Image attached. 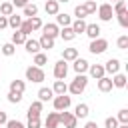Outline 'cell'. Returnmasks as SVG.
<instances>
[{"label":"cell","mask_w":128,"mask_h":128,"mask_svg":"<svg viewBox=\"0 0 128 128\" xmlns=\"http://www.w3.org/2000/svg\"><path fill=\"white\" fill-rule=\"evenodd\" d=\"M86 86H88V76L86 74H76L74 80L68 84V92L74 94V96H78V94H82L86 90Z\"/></svg>","instance_id":"obj_1"},{"label":"cell","mask_w":128,"mask_h":128,"mask_svg":"<svg viewBox=\"0 0 128 128\" xmlns=\"http://www.w3.org/2000/svg\"><path fill=\"white\" fill-rule=\"evenodd\" d=\"M88 50H90V54H94V56L104 54V52L108 50V40H106V38H94V40H90Z\"/></svg>","instance_id":"obj_2"},{"label":"cell","mask_w":128,"mask_h":128,"mask_svg":"<svg viewBox=\"0 0 128 128\" xmlns=\"http://www.w3.org/2000/svg\"><path fill=\"white\" fill-rule=\"evenodd\" d=\"M52 104H54V110L56 112H62V110H68L70 104H72V98L68 94H56L52 98Z\"/></svg>","instance_id":"obj_3"},{"label":"cell","mask_w":128,"mask_h":128,"mask_svg":"<svg viewBox=\"0 0 128 128\" xmlns=\"http://www.w3.org/2000/svg\"><path fill=\"white\" fill-rule=\"evenodd\" d=\"M58 120H60V124H64V128H76L78 126V118L74 116V112H68V110L58 112Z\"/></svg>","instance_id":"obj_4"},{"label":"cell","mask_w":128,"mask_h":128,"mask_svg":"<svg viewBox=\"0 0 128 128\" xmlns=\"http://www.w3.org/2000/svg\"><path fill=\"white\" fill-rule=\"evenodd\" d=\"M44 70L42 68H38V66H28L26 68V80H30V82H36V84H40V82H44Z\"/></svg>","instance_id":"obj_5"},{"label":"cell","mask_w":128,"mask_h":128,"mask_svg":"<svg viewBox=\"0 0 128 128\" xmlns=\"http://www.w3.org/2000/svg\"><path fill=\"white\" fill-rule=\"evenodd\" d=\"M96 10H98V18H100L102 22H110V20L114 18V10H112V4H110V2L100 4Z\"/></svg>","instance_id":"obj_6"},{"label":"cell","mask_w":128,"mask_h":128,"mask_svg":"<svg viewBox=\"0 0 128 128\" xmlns=\"http://www.w3.org/2000/svg\"><path fill=\"white\" fill-rule=\"evenodd\" d=\"M52 74H54V78H56V80H66V74H68V62L60 58V60L54 64Z\"/></svg>","instance_id":"obj_7"},{"label":"cell","mask_w":128,"mask_h":128,"mask_svg":"<svg viewBox=\"0 0 128 128\" xmlns=\"http://www.w3.org/2000/svg\"><path fill=\"white\" fill-rule=\"evenodd\" d=\"M42 34H46V36H50V38H54L56 40V36H58V32H60V26L56 24V22H48V24H42Z\"/></svg>","instance_id":"obj_8"},{"label":"cell","mask_w":128,"mask_h":128,"mask_svg":"<svg viewBox=\"0 0 128 128\" xmlns=\"http://www.w3.org/2000/svg\"><path fill=\"white\" fill-rule=\"evenodd\" d=\"M88 60L86 58H76V60H72V68H74V72L76 74H86L88 72Z\"/></svg>","instance_id":"obj_9"},{"label":"cell","mask_w":128,"mask_h":128,"mask_svg":"<svg viewBox=\"0 0 128 128\" xmlns=\"http://www.w3.org/2000/svg\"><path fill=\"white\" fill-rule=\"evenodd\" d=\"M42 108H44V102H40V100H34L30 106H28V118H40V112H42Z\"/></svg>","instance_id":"obj_10"},{"label":"cell","mask_w":128,"mask_h":128,"mask_svg":"<svg viewBox=\"0 0 128 128\" xmlns=\"http://www.w3.org/2000/svg\"><path fill=\"white\" fill-rule=\"evenodd\" d=\"M104 72L106 74H116V72H120V60L118 58H110L106 64H104Z\"/></svg>","instance_id":"obj_11"},{"label":"cell","mask_w":128,"mask_h":128,"mask_svg":"<svg viewBox=\"0 0 128 128\" xmlns=\"http://www.w3.org/2000/svg\"><path fill=\"white\" fill-rule=\"evenodd\" d=\"M88 74H90L94 80L106 76V72H104V64H90V66H88Z\"/></svg>","instance_id":"obj_12"},{"label":"cell","mask_w":128,"mask_h":128,"mask_svg":"<svg viewBox=\"0 0 128 128\" xmlns=\"http://www.w3.org/2000/svg\"><path fill=\"white\" fill-rule=\"evenodd\" d=\"M58 36H60L64 42H72V40L76 38V34H74V30H72V26H62V28H60V32H58Z\"/></svg>","instance_id":"obj_13"},{"label":"cell","mask_w":128,"mask_h":128,"mask_svg":"<svg viewBox=\"0 0 128 128\" xmlns=\"http://www.w3.org/2000/svg\"><path fill=\"white\" fill-rule=\"evenodd\" d=\"M96 82H98V90H100V92H110V90L114 88L110 76H102V78H98Z\"/></svg>","instance_id":"obj_14"},{"label":"cell","mask_w":128,"mask_h":128,"mask_svg":"<svg viewBox=\"0 0 128 128\" xmlns=\"http://www.w3.org/2000/svg\"><path fill=\"white\" fill-rule=\"evenodd\" d=\"M88 114H90V108H88V104H84V102H80V104L74 108V116H76L78 120L88 118Z\"/></svg>","instance_id":"obj_15"},{"label":"cell","mask_w":128,"mask_h":128,"mask_svg":"<svg viewBox=\"0 0 128 128\" xmlns=\"http://www.w3.org/2000/svg\"><path fill=\"white\" fill-rule=\"evenodd\" d=\"M44 10H46V14H48V16H56V14L60 12V4H58L56 0H46Z\"/></svg>","instance_id":"obj_16"},{"label":"cell","mask_w":128,"mask_h":128,"mask_svg":"<svg viewBox=\"0 0 128 128\" xmlns=\"http://www.w3.org/2000/svg\"><path fill=\"white\" fill-rule=\"evenodd\" d=\"M100 26L98 24H86V30H84V34L90 38V40H94V38H100Z\"/></svg>","instance_id":"obj_17"},{"label":"cell","mask_w":128,"mask_h":128,"mask_svg":"<svg viewBox=\"0 0 128 128\" xmlns=\"http://www.w3.org/2000/svg\"><path fill=\"white\" fill-rule=\"evenodd\" d=\"M126 74H122V72H116V74H112V86L114 88H126Z\"/></svg>","instance_id":"obj_18"},{"label":"cell","mask_w":128,"mask_h":128,"mask_svg":"<svg viewBox=\"0 0 128 128\" xmlns=\"http://www.w3.org/2000/svg\"><path fill=\"white\" fill-rule=\"evenodd\" d=\"M44 126H46V128H58V126H60L58 112H48V116H46V120H44Z\"/></svg>","instance_id":"obj_19"},{"label":"cell","mask_w":128,"mask_h":128,"mask_svg":"<svg viewBox=\"0 0 128 128\" xmlns=\"http://www.w3.org/2000/svg\"><path fill=\"white\" fill-rule=\"evenodd\" d=\"M24 48H26L28 54H36V52H40V44H38V40H34V38H26Z\"/></svg>","instance_id":"obj_20"},{"label":"cell","mask_w":128,"mask_h":128,"mask_svg":"<svg viewBox=\"0 0 128 128\" xmlns=\"http://www.w3.org/2000/svg\"><path fill=\"white\" fill-rule=\"evenodd\" d=\"M22 16H26V18H32V16H38V6L34 4V2H28L24 8H22Z\"/></svg>","instance_id":"obj_21"},{"label":"cell","mask_w":128,"mask_h":128,"mask_svg":"<svg viewBox=\"0 0 128 128\" xmlns=\"http://www.w3.org/2000/svg\"><path fill=\"white\" fill-rule=\"evenodd\" d=\"M72 30H74V34L78 36V34H84V30H86V22H84V18H76V20H72Z\"/></svg>","instance_id":"obj_22"},{"label":"cell","mask_w":128,"mask_h":128,"mask_svg":"<svg viewBox=\"0 0 128 128\" xmlns=\"http://www.w3.org/2000/svg\"><path fill=\"white\" fill-rule=\"evenodd\" d=\"M24 90H26V82L24 80H12L10 82V92H16V94H24Z\"/></svg>","instance_id":"obj_23"},{"label":"cell","mask_w":128,"mask_h":128,"mask_svg":"<svg viewBox=\"0 0 128 128\" xmlns=\"http://www.w3.org/2000/svg\"><path fill=\"white\" fill-rule=\"evenodd\" d=\"M38 44H40V50H50V48H54V38L42 34L40 40H38Z\"/></svg>","instance_id":"obj_24"},{"label":"cell","mask_w":128,"mask_h":128,"mask_svg":"<svg viewBox=\"0 0 128 128\" xmlns=\"http://www.w3.org/2000/svg\"><path fill=\"white\" fill-rule=\"evenodd\" d=\"M76 58H78V48H64V50H62V60L72 62V60H76Z\"/></svg>","instance_id":"obj_25"},{"label":"cell","mask_w":128,"mask_h":128,"mask_svg":"<svg viewBox=\"0 0 128 128\" xmlns=\"http://www.w3.org/2000/svg\"><path fill=\"white\" fill-rule=\"evenodd\" d=\"M52 98H54L52 88H46V86H44V88L38 90V100H40V102H48V100H52Z\"/></svg>","instance_id":"obj_26"},{"label":"cell","mask_w":128,"mask_h":128,"mask_svg":"<svg viewBox=\"0 0 128 128\" xmlns=\"http://www.w3.org/2000/svg\"><path fill=\"white\" fill-rule=\"evenodd\" d=\"M56 24H58V26H70V24H72L70 14H66V12H58V14H56Z\"/></svg>","instance_id":"obj_27"},{"label":"cell","mask_w":128,"mask_h":128,"mask_svg":"<svg viewBox=\"0 0 128 128\" xmlns=\"http://www.w3.org/2000/svg\"><path fill=\"white\" fill-rule=\"evenodd\" d=\"M22 20H24V18H22V16H18V14L14 12V14H10V16H8V26H10L12 30H18V28H20V24H22Z\"/></svg>","instance_id":"obj_28"},{"label":"cell","mask_w":128,"mask_h":128,"mask_svg":"<svg viewBox=\"0 0 128 128\" xmlns=\"http://www.w3.org/2000/svg\"><path fill=\"white\" fill-rule=\"evenodd\" d=\"M52 92H54V96H56V94H66V92H68V84H66L64 80H56L54 86H52Z\"/></svg>","instance_id":"obj_29"},{"label":"cell","mask_w":128,"mask_h":128,"mask_svg":"<svg viewBox=\"0 0 128 128\" xmlns=\"http://www.w3.org/2000/svg\"><path fill=\"white\" fill-rule=\"evenodd\" d=\"M10 42H12L14 46H18V44H24V42H26V36H24L20 30H14V32H12V38H10Z\"/></svg>","instance_id":"obj_30"},{"label":"cell","mask_w":128,"mask_h":128,"mask_svg":"<svg viewBox=\"0 0 128 128\" xmlns=\"http://www.w3.org/2000/svg\"><path fill=\"white\" fill-rule=\"evenodd\" d=\"M46 62H48V56H46L44 52H36V54H34V62H32L34 66H38V68H42V66H44Z\"/></svg>","instance_id":"obj_31"},{"label":"cell","mask_w":128,"mask_h":128,"mask_svg":"<svg viewBox=\"0 0 128 128\" xmlns=\"http://www.w3.org/2000/svg\"><path fill=\"white\" fill-rule=\"evenodd\" d=\"M0 14H2V16H10V14H14V6H12V2H2V4H0Z\"/></svg>","instance_id":"obj_32"},{"label":"cell","mask_w":128,"mask_h":128,"mask_svg":"<svg viewBox=\"0 0 128 128\" xmlns=\"http://www.w3.org/2000/svg\"><path fill=\"white\" fill-rule=\"evenodd\" d=\"M18 30H20V32H22L26 38H28V36L34 32V30H32V26H30V20H28V18H26V20H22V24H20V28H18Z\"/></svg>","instance_id":"obj_33"},{"label":"cell","mask_w":128,"mask_h":128,"mask_svg":"<svg viewBox=\"0 0 128 128\" xmlns=\"http://www.w3.org/2000/svg\"><path fill=\"white\" fill-rule=\"evenodd\" d=\"M0 52H2L4 56H14V52H16V46H14L12 42H6V44H2Z\"/></svg>","instance_id":"obj_34"},{"label":"cell","mask_w":128,"mask_h":128,"mask_svg":"<svg viewBox=\"0 0 128 128\" xmlns=\"http://www.w3.org/2000/svg\"><path fill=\"white\" fill-rule=\"evenodd\" d=\"M116 120H118V124H128V108H122V110H118V114H116Z\"/></svg>","instance_id":"obj_35"},{"label":"cell","mask_w":128,"mask_h":128,"mask_svg":"<svg viewBox=\"0 0 128 128\" xmlns=\"http://www.w3.org/2000/svg\"><path fill=\"white\" fill-rule=\"evenodd\" d=\"M116 18H118V24H120L122 28H128V10H124V12L116 14Z\"/></svg>","instance_id":"obj_36"},{"label":"cell","mask_w":128,"mask_h":128,"mask_svg":"<svg viewBox=\"0 0 128 128\" xmlns=\"http://www.w3.org/2000/svg\"><path fill=\"white\" fill-rule=\"evenodd\" d=\"M74 16H76V18H86V16H88V12H86L84 4H78V6L74 8Z\"/></svg>","instance_id":"obj_37"},{"label":"cell","mask_w":128,"mask_h":128,"mask_svg":"<svg viewBox=\"0 0 128 128\" xmlns=\"http://www.w3.org/2000/svg\"><path fill=\"white\" fill-rule=\"evenodd\" d=\"M84 8H86L88 14H94L96 8H98V6H96V0H86V2H84Z\"/></svg>","instance_id":"obj_38"},{"label":"cell","mask_w":128,"mask_h":128,"mask_svg":"<svg viewBox=\"0 0 128 128\" xmlns=\"http://www.w3.org/2000/svg\"><path fill=\"white\" fill-rule=\"evenodd\" d=\"M28 20H30L32 30H40V28H42V20H40V16H32V18H28Z\"/></svg>","instance_id":"obj_39"},{"label":"cell","mask_w":128,"mask_h":128,"mask_svg":"<svg viewBox=\"0 0 128 128\" xmlns=\"http://www.w3.org/2000/svg\"><path fill=\"white\" fill-rule=\"evenodd\" d=\"M116 46H118L120 50H126V48H128V36H126V34H122V36L116 40Z\"/></svg>","instance_id":"obj_40"},{"label":"cell","mask_w":128,"mask_h":128,"mask_svg":"<svg viewBox=\"0 0 128 128\" xmlns=\"http://www.w3.org/2000/svg\"><path fill=\"white\" fill-rule=\"evenodd\" d=\"M104 128H118V120H116V116H108V118L104 120Z\"/></svg>","instance_id":"obj_41"},{"label":"cell","mask_w":128,"mask_h":128,"mask_svg":"<svg viewBox=\"0 0 128 128\" xmlns=\"http://www.w3.org/2000/svg\"><path fill=\"white\" fill-rule=\"evenodd\" d=\"M20 100H22V94H16V92H10L8 90V102L10 104H18Z\"/></svg>","instance_id":"obj_42"},{"label":"cell","mask_w":128,"mask_h":128,"mask_svg":"<svg viewBox=\"0 0 128 128\" xmlns=\"http://www.w3.org/2000/svg\"><path fill=\"white\" fill-rule=\"evenodd\" d=\"M4 126H6V128H26L20 120H10V118L6 120V124H4Z\"/></svg>","instance_id":"obj_43"},{"label":"cell","mask_w":128,"mask_h":128,"mask_svg":"<svg viewBox=\"0 0 128 128\" xmlns=\"http://www.w3.org/2000/svg\"><path fill=\"white\" fill-rule=\"evenodd\" d=\"M26 128H40V118H28Z\"/></svg>","instance_id":"obj_44"},{"label":"cell","mask_w":128,"mask_h":128,"mask_svg":"<svg viewBox=\"0 0 128 128\" xmlns=\"http://www.w3.org/2000/svg\"><path fill=\"white\" fill-rule=\"evenodd\" d=\"M28 2H30V0H12V6H14V8H24Z\"/></svg>","instance_id":"obj_45"},{"label":"cell","mask_w":128,"mask_h":128,"mask_svg":"<svg viewBox=\"0 0 128 128\" xmlns=\"http://www.w3.org/2000/svg\"><path fill=\"white\" fill-rule=\"evenodd\" d=\"M4 28H8V16L0 14V30H4Z\"/></svg>","instance_id":"obj_46"},{"label":"cell","mask_w":128,"mask_h":128,"mask_svg":"<svg viewBox=\"0 0 128 128\" xmlns=\"http://www.w3.org/2000/svg\"><path fill=\"white\" fill-rule=\"evenodd\" d=\"M6 120H8L6 112H2V110H0V126H4V124H6Z\"/></svg>","instance_id":"obj_47"},{"label":"cell","mask_w":128,"mask_h":128,"mask_svg":"<svg viewBox=\"0 0 128 128\" xmlns=\"http://www.w3.org/2000/svg\"><path fill=\"white\" fill-rule=\"evenodd\" d=\"M84 128H98V124H96V122H92V120H88V122L84 124Z\"/></svg>","instance_id":"obj_48"},{"label":"cell","mask_w":128,"mask_h":128,"mask_svg":"<svg viewBox=\"0 0 128 128\" xmlns=\"http://www.w3.org/2000/svg\"><path fill=\"white\" fill-rule=\"evenodd\" d=\"M58 4H66V2H70V0H56Z\"/></svg>","instance_id":"obj_49"},{"label":"cell","mask_w":128,"mask_h":128,"mask_svg":"<svg viewBox=\"0 0 128 128\" xmlns=\"http://www.w3.org/2000/svg\"><path fill=\"white\" fill-rule=\"evenodd\" d=\"M118 128H128V124H118Z\"/></svg>","instance_id":"obj_50"},{"label":"cell","mask_w":128,"mask_h":128,"mask_svg":"<svg viewBox=\"0 0 128 128\" xmlns=\"http://www.w3.org/2000/svg\"><path fill=\"white\" fill-rule=\"evenodd\" d=\"M0 72H2V66H0Z\"/></svg>","instance_id":"obj_51"},{"label":"cell","mask_w":128,"mask_h":128,"mask_svg":"<svg viewBox=\"0 0 128 128\" xmlns=\"http://www.w3.org/2000/svg\"><path fill=\"white\" fill-rule=\"evenodd\" d=\"M112 2H118V0H112Z\"/></svg>","instance_id":"obj_52"}]
</instances>
